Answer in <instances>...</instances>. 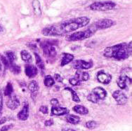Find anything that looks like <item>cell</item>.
<instances>
[{
    "label": "cell",
    "instance_id": "6da1fadb",
    "mask_svg": "<svg viewBox=\"0 0 132 131\" xmlns=\"http://www.w3.org/2000/svg\"><path fill=\"white\" fill-rule=\"evenodd\" d=\"M89 21L90 19L87 17L72 18L62 22L59 25L48 26L44 28L42 33L44 35L50 37L64 36L71 32L78 30L79 28L86 26L89 24Z\"/></svg>",
    "mask_w": 132,
    "mask_h": 131
},
{
    "label": "cell",
    "instance_id": "7a4b0ae2",
    "mask_svg": "<svg viewBox=\"0 0 132 131\" xmlns=\"http://www.w3.org/2000/svg\"><path fill=\"white\" fill-rule=\"evenodd\" d=\"M131 42L129 43H122L107 47L104 50V56L106 58H112L119 60H123L131 56Z\"/></svg>",
    "mask_w": 132,
    "mask_h": 131
},
{
    "label": "cell",
    "instance_id": "3957f363",
    "mask_svg": "<svg viewBox=\"0 0 132 131\" xmlns=\"http://www.w3.org/2000/svg\"><path fill=\"white\" fill-rule=\"evenodd\" d=\"M96 30H97L94 28V25H92V27L86 29V30L73 33L70 35L68 36L65 39L66 40L69 41H77L84 40V39L91 37Z\"/></svg>",
    "mask_w": 132,
    "mask_h": 131
},
{
    "label": "cell",
    "instance_id": "277c9868",
    "mask_svg": "<svg viewBox=\"0 0 132 131\" xmlns=\"http://www.w3.org/2000/svg\"><path fill=\"white\" fill-rule=\"evenodd\" d=\"M116 6V4L112 2H95L90 5V8L92 11H106L113 9Z\"/></svg>",
    "mask_w": 132,
    "mask_h": 131
},
{
    "label": "cell",
    "instance_id": "5b68a950",
    "mask_svg": "<svg viewBox=\"0 0 132 131\" xmlns=\"http://www.w3.org/2000/svg\"><path fill=\"white\" fill-rule=\"evenodd\" d=\"M42 47L45 56L49 58H54L56 56V49L55 46L50 43V41H47L46 42L42 43Z\"/></svg>",
    "mask_w": 132,
    "mask_h": 131
},
{
    "label": "cell",
    "instance_id": "8992f818",
    "mask_svg": "<svg viewBox=\"0 0 132 131\" xmlns=\"http://www.w3.org/2000/svg\"><path fill=\"white\" fill-rule=\"evenodd\" d=\"M114 22L112 20L110 19H101V20H98L96 23H94V27L96 30H103V29H106V28H109L112 27V25H114Z\"/></svg>",
    "mask_w": 132,
    "mask_h": 131
},
{
    "label": "cell",
    "instance_id": "52a82bcc",
    "mask_svg": "<svg viewBox=\"0 0 132 131\" xmlns=\"http://www.w3.org/2000/svg\"><path fill=\"white\" fill-rule=\"evenodd\" d=\"M74 68L76 69H89L92 68L93 63L92 62H86L82 60H78L74 62Z\"/></svg>",
    "mask_w": 132,
    "mask_h": 131
},
{
    "label": "cell",
    "instance_id": "ba28073f",
    "mask_svg": "<svg viewBox=\"0 0 132 131\" xmlns=\"http://www.w3.org/2000/svg\"><path fill=\"white\" fill-rule=\"evenodd\" d=\"M112 97L116 100L119 105H123L127 102V98L121 91H114L112 93Z\"/></svg>",
    "mask_w": 132,
    "mask_h": 131
},
{
    "label": "cell",
    "instance_id": "9c48e42d",
    "mask_svg": "<svg viewBox=\"0 0 132 131\" xmlns=\"http://www.w3.org/2000/svg\"><path fill=\"white\" fill-rule=\"evenodd\" d=\"M97 79L100 83L103 84H108L111 81L112 76L108 74L105 73L103 71H100L97 74Z\"/></svg>",
    "mask_w": 132,
    "mask_h": 131
},
{
    "label": "cell",
    "instance_id": "30bf717a",
    "mask_svg": "<svg viewBox=\"0 0 132 131\" xmlns=\"http://www.w3.org/2000/svg\"><path fill=\"white\" fill-rule=\"evenodd\" d=\"M6 105L11 110H15L20 105V101L15 95H10V98L6 102Z\"/></svg>",
    "mask_w": 132,
    "mask_h": 131
},
{
    "label": "cell",
    "instance_id": "8fae6325",
    "mask_svg": "<svg viewBox=\"0 0 132 131\" xmlns=\"http://www.w3.org/2000/svg\"><path fill=\"white\" fill-rule=\"evenodd\" d=\"M131 78L125 75L119 76V78L117 80V85L122 89H125L127 86L131 84Z\"/></svg>",
    "mask_w": 132,
    "mask_h": 131
},
{
    "label": "cell",
    "instance_id": "7c38bea8",
    "mask_svg": "<svg viewBox=\"0 0 132 131\" xmlns=\"http://www.w3.org/2000/svg\"><path fill=\"white\" fill-rule=\"evenodd\" d=\"M18 119L20 121H26L29 117V105L28 102H25L22 110L17 115Z\"/></svg>",
    "mask_w": 132,
    "mask_h": 131
},
{
    "label": "cell",
    "instance_id": "4fadbf2b",
    "mask_svg": "<svg viewBox=\"0 0 132 131\" xmlns=\"http://www.w3.org/2000/svg\"><path fill=\"white\" fill-rule=\"evenodd\" d=\"M25 73L28 77L33 78L38 73L37 68L32 65H27L25 67Z\"/></svg>",
    "mask_w": 132,
    "mask_h": 131
},
{
    "label": "cell",
    "instance_id": "5bb4252c",
    "mask_svg": "<svg viewBox=\"0 0 132 131\" xmlns=\"http://www.w3.org/2000/svg\"><path fill=\"white\" fill-rule=\"evenodd\" d=\"M69 113V110L65 107H52L51 108V114L55 116H63Z\"/></svg>",
    "mask_w": 132,
    "mask_h": 131
},
{
    "label": "cell",
    "instance_id": "9a60e30c",
    "mask_svg": "<svg viewBox=\"0 0 132 131\" xmlns=\"http://www.w3.org/2000/svg\"><path fill=\"white\" fill-rule=\"evenodd\" d=\"M92 92L96 95L98 100H103V99L105 98V97L107 96L106 91L103 88H101V87H96V88H95Z\"/></svg>",
    "mask_w": 132,
    "mask_h": 131
},
{
    "label": "cell",
    "instance_id": "2e32d148",
    "mask_svg": "<svg viewBox=\"0 0 132 131\" xmlns=\"http://www.w3.org/2000/svg\"><path fill=\"white\" fill-rule=\"evenodd\" d=\"M75 78L79 81H86L89 80V74L86 72L77 71L75 73Z\"/></svg>",
    "mask_w": 132,
    "mask_h": 131
},
{
    "label": "cell",
    "instance_id": "e0dca14e",
    "mask_svg": "<svg viewBox=\"0 0 132 131\" xmlns=\"http://www.w3.org/2000/svg\"><path fill=\"white\" fill-rule=\"evenodd\" d=\"M74 60V56L70 53H63V58H62V60H61V66H63L68 65V63Z\"/></svg>",
    "mask_w": 132,
    "mask_h": 131
},
{
    "label": "cell",
    "instance_id": "ac0fdd59",
    "mask_svg": "<svg viewBox=\"0 0 132 131\" xmlns=\"http://www.w3.org/2000/svg\"><path fill=\"white\" fill-rule=\"evenodd\" d=\"M32 6L35 14L36 15H37V16H40L42 15V9H41L39 2L38 0H33L32 3Z\"/></svg>",
    "mask_w": 132,
    "mask_h": 131
},
{
    "label": "cell",
    "instance_id": "d6986e66",
    "mask_svg": "<svg viewBox=\"0 0 132 131\" xmlns=\"http://www.w3.org/2000/svg\"><path fill=\"white\" fill-rule=\"evenodd\" d=\"M35 56L36 64H37V67L40 69L42 73H44V69H45V66H44V63L42 59L37 53H35Z\"/></svg>",
    "mask_w": 132,
    "mask_h": 131
},
{
    "label": "cell",
    "instance_id": "ffe728a7",
    "mask_svg": "<svg viewBox=\"0 0 132 131\" xmlns=\"http://www.w3.org/2000/svg\"><path fill=\"white\" fill-rule=\"evenodd\" d=\"M28 89L30 91L31 95H36L39 90V84L36 81H32L28 86Z\"/></svg>",
    "mask_w": 132,
    "mask_h": 131
},
{
    "label": "cell",
    "instance_id": "44dd1931",
    "mask_svg": "<svg viewBox=\"0 0 132 131\" xmlns=\"http://www.w3.org/2000/svg\"><path fill=\"white\" fill-rule=\"evenodd\" d=\"M73 110L77 113L81 114V115H86L89 113V110L84 106L81 105H76L73 107Z\"/></svg>",
    "mask_w": 132,
    "mask_h": 131
},
{
    "label": "cell",
    "instance_id": "7402d4cb",
    "mask_svg": "<svg viewBox=\"0 0 132 131\" xmlns=\"http://www.w3.org/2000/svg\"><path fill=\"white\" fill-rule=\"evenodd\" d=\"M66 120L70 124L75 125V124H79L80 119H79V116H75V115H72V114H70V115L66 116Z\"/></svg>",
    "mask_w": 132,
    "mask_h": 131
},
{
    "label": "cell",
    "instance_id": "603a6c76",
    "mask_svg": "<svg viewBox=\"0 0 132 131\" xmlns=\"http://www.w3.org/2000/svg\"><path fill=\"white\" fill-rule=\"evenodd\" d=\"M20 54H21V58L23 60V61L28 63V62H30L32 60V56L30 55V53L28 52L27 50H22Z\"/></svg>",
    "mask_w": 132,
    "mask_h": 131
},
{
    "label": "cell",
    "instance_id": "cb8c5ba5",
    "mask_svg": "<svg viewBox=\"0 0 132 131\" xmlns=\"http://www.w3.org/2000/svg\"><path fill=\"white\" fill-rule=\"evenodd\" d=\"M65 90H68V91H69L71 93L72 97V100H73L74 102H80L79 96L77 95V93L74 91L73 89H72L71 88H69V87H66V88H65Z\"/></svg>",
    "mask_w": 132,
    "mask_h": 131
},
{
    "label": "cell",
    "instance_id": "d4e9b609",
    "mask_svg": "<svg viewBox=\"0 0 132 131\" xmlns=\"http://www.w3.org/2000/svg\"><path fill=\"white\" fill-rule=\"evenodd\" d=\"M54 79L51 76H46L44 78V85L47 87H51L54 85Z\"/></svg>",
    "mask_w": 132,
    "mask_h": 131
},
{
    "label": "cell",
    "instance_id": "484cf974",
    "mask_svg": "<svg viewBox=\"0 0 132 131\" xmlns=\"http://www.w3.org/2000/svg\"><path fill=\"white\" fill-rule=\"evenodd\" d=\"M13 86H12V84L11 83H7V85L6 86L5 90H4V95L6 96H10L11 95V94L13 93Z\"/></svg>",
    "mask_w": 132,
    "mask_h": 131
},
{
    "label": "cell",
    "instance_id": "4316f807",
    "mask_svg": "<svg viewBox=\"0 0 132 131\" xmlns=\"http://www.w3.org/2000/svg\"><path fill=\"white\" fill-rule=\"evenodd\" d=\"M6 58H7V60L10 63V65L13 64V61H14L15 58V54L11 51H8V52L6 53Z\"/></svg>",
    "mask_w": 132,
    "mask_h": 131
},
{
    "label": "cell",
    "instance_id": "83f0119b",
    "mask_svg": "<svg viewBox=\"0 0 132 131\" xmlns=\"http://www.w3.org/2000/svg\"><path fill=\"white\" fill-rule=\"evenodd\" d=\"M9 67H10L11 72L15 74H18L20 72V67L18 65H16L15 64H13V63L9 65Z\"/></svg>",
    "mask_w": 132,
    "mask_h": 131
},
{
    "label": "cell",
    "instance_id": "f1b7e54d",
    "mask_svg": "<svg viewBox=\"0 0 132 131\" xmlns=\"http://www.w3.org/2000/svg\"><path fill=\"white\" fill-rule=\"evenodd\" d=\"M87 99H88V100H89L90 102H92L93 103H97L99 100L98 98H97L96 95L93 92L91 93L89 95L87 96Z\"/></svg>",
    "mask_w": 132,
    "mask_h": 131
},
{
    "label": "cell",
    "instance_id": "f546056e",
    "mask_svg": "<svg viewBox=\"0 0 132 131\" xmlns=\"http://www.w3.org/2000/svg\"><path fill=\"white\" fill-rule=\"evenodd\" d=\"M97 126V123L94 121H89L86 123V127L89 129H94Z\"/></svg>",
    "mask_w": 132,
    "mask_h": 131
},
{
    "label": "cell",
    "instance_id": "4dcf8cb0",
    "mask_svg": "<svg viewBox=\"0 0 132 131\" xmlns=\"http://www.w3.org/2000/svg\"><path fill=\"white\" fill-rule=\"evenodd\" d=\"M69 82L70 84H72V86H78L80 84V81H78L75 77V78H72L69 80Z\"/></svg>",
    "mask_w": 132,
    "mask_h": 131
},
{
    "label": "cell",
    "instance_id": "1f68e13d",
    "mask_svg": "<svg viewBox=\"0 0 132 131\" xmlns=\"http://www.w3.org/2000/svg\"><path fill=\"white\" fill-rule=\"evenodd\" d=\"M13 124H10V125H6V126H3L2 128L0 129V131H8L9 130H10L11 128H13Z\"/></svg>",
    "mask_w": 132,
    "mask_h": 131
},
{
    "label": "cell",
    "instance_id": "d6a6232c",
    "mask_svg": "<svg viewBox=\"0 0 132 131\" xmlns=\"http://www.w3.org/2000/svg\"><path fill=\"white\" fill-rule=\"evenodd\" d=\"M2 61L4 63V65H5L6 67H9V65H10V63L9 62V60H7V58H5V57H4V56H2Z\"/></svg>",
    "mask_w": 132,
    "mask_h": 131
},
{
    "label": "cell",
    "instance_id": "836d02e7",
    "mask_svg": "<svg viewBox=\"0 0 132 131\" xmlns=\"http://www.w3.org/2000/svg\"><path fill=\"white\" fill-rule=\"evenodd\" d=\"M54 78H55V80H56V81H58V82H62L63 80V77H62L60 74H54Z\"/></svg>",
    "mask_w": 132,
    "mask_h": 131
},
{
    "label": "cell",
    "instance_id": "e575fe53",
    "mask_svg": "<svg viewBox=\"0 0 132 131\" xmlns=\"http://www.w3.org/2000/svg\"><path fill=\"white\" fill-rule=\"evenodd\" d=\"M39 111H40L42 113H44V114H46V113H48V108H47V107L46 106H41L40 108H39Z\"/></svg>",
    "mask_w": 132,
    "mask_h": 131
},
{
    "label": "cell",
    "instance_id": "d590c367",
    "mask_svg": "<svg viewBox=\"0 0 132 131\" xmlns=\"http://www.w3.org/2000/svg\"><path fill=\"white\" fill-rule=\"evenodd\" d=\"M51 104L53 105V107H57V106H59V100L56 98H53V99H51Z\"/></svg>",
    "mask_w": 132,
    "mask_h": 131
},
{
    "label": "cell",
    "instance_id": "8d00e7d4",
    "mask_svg": "<svg viewBox=\"0 0 132 131\" xmlns=\"http://www.w3.org/2000/svg\"><path fill=\"white\" fill-rule=\"evenodd\" d=\"M53 124V121L52 119H49V120H47V121H45L44 123V125L46 126H51Z\"/></svg>",
    "mask_w": 132,
    "mask_h": 131
},
{
    "label": "cell",
    "instance_id": "74e56055",
    "mask_svg": "<svg viewBox=\"0 0 132 131\" xmlns=\"http://www.w3.org/2000/svg\"><path fill=\"white\" fill-rule=\"evenodd\" d=\"M3 107V98H2V93L0 90V110L2 109Z\"/></svg>",
    "mask_w": 132,
    "mask_h": 131
},
{
    "label": "cell",
    "instance_id": "f35d334b",
    "mask_svg": "<svg viewBox=\"0 0 132 131\" xmlns=\"http://www.w3.org/2000/svg\"><path fill=\"white\" fill-rule=\"evenodd\" d=\"M6 121H7V119H6V117L1 118V119H0V125H2V124L6 123Z\"/></svg>",
    "mask_w": 132,
    "mask_h": 131
},
{
    "label": "cell",
    "instance_id": "ab89813d",
    "mask_svg": "<svg viewBox=\"0 0 132 131\" xmlns=\"http://www.w3.org/2000/svg\"><path fill=\"white\" fill-rule=\"evenodd\" d=\"M62 131H76L75 130H72V129H70V128H65V129H63Z\"/></svg>",
    "mask_w": 132,
    "mask_h": 131
},
{
    "label": "cell",
    "instance_id": "60d3db41",
    "mask_svg": "<svg viewBox=\"0 0 132 131\" xmlns=\"http://www.w3.org/2000/svg\"><path fill=\"white\" fill-rule=\"evenodd\" d=\"M3 31H4V29H3L2 26L0 25V32H2Z\"/></svg>",
    "mask_w": 132,
    "mask_h": 131
},
{
    "label": "cell",
    "instance_id": "b9f144b4",
    "mask_svg": "<svg viewBox=\"0 0 132 131\" xmlns=\"http://www.w3.org/2000/svg\"><path fill=\"white\" fill-rule=\"evenodd\" d=\"M2 115V110H0V116Z\"/></svg>",
    "mask_w": 132,
    "mask_h": 131
},
{
    "label": "cell",
    "instance_id": "7bdbcfd3",
    "mask_svg": "<svg viewBox=\"0 0 132 131\" xmlns=\"http://www.w3.org/2000/svg\"><path fill=\"white\" fill-rule=\"evenodd\" d=\"M0 69H1V63H0Z\"/></svg>",
    "mask_w": 132,
    "mask_h": 131
}]
</instances>
